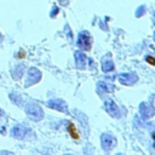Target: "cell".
<instances>
[{"instance_id": "1", "label": "cell", "mask_w": 155, "mask_h": 155, "mask_svg": "<svg viewBox=\"0 0 155 155\" xmlns=\"http://www.w3.org/2000/svg\"><path fill=\"white\" fill-rule=\"evenodd\" d=\"M25 113L34 121H40L44 117V110H42V108L40 105L35 104V103L27 104L25 105Z\"/></svg>"}, {"instance_id": "2", "label": "cell", "mask_w": 155, "mask_h": 155, "mask_svg": "<svg viewBox=\"0 0 155 155\" xmlns=\"http://www.w3.org/2000/svg\"><path fill=\"white\" fill-rule=\"evenodd\" d=\"M76 44H78V46H79L81 50H84V51L91 50V35H90V33L86 31V30L80 31L79 35H78V41H76Z\"/></svg>"}, {"instance_id": "3", "label": "cell", "mask_w": 155, "mask_h": 155, "mask_svg": "<svg viewBox=\"0 0 155 155\" xmlns=\"http://www.w3.org/2000/svg\"><path fill=\"white\" fill-rule=\"evenodd\" d=\"M41 80V71L38 68H29L28 74H27V80H25V87H30L35 84H38Z\"/></svg>"}, {"instance_id": "4", "label": "cell", "mask_w": 155, "mask_h": 155, "mask_svg": "<svg viewBox=\"0 0 155 155\" xmlns=\"http://www.w3.org/2000/svg\"><path fill=\"white\" fill-rule=\"evenodd\" d=\"M101 144H102V148L105 150V151H109L111 149L115 148L116 145V138L109 133H103L101 136Z\"/></svg>"}, {"instance_id": "5", "label": "cell", "mask_w": 155, "mask_h": 155, "mask_svg": "<svg viewBox=\"0 0 155 155\" xmlns=\"http://www.w3.org/2000/svg\"><path fill=\"white\" fill-rule=\"evenodd\" d=\"M47 105L51 108V109H54L57 111H61V113H68V104L67 102H64L63 99L61 98H54V99H51L47 102Z\"/></svg>"}, {"instance_id": "6", "label": "cell", "mask_w": 155, "mask_h": 155, "mask_svg": "<svg viewBox=\"0 0 155 155\" xmlns=\"http://www.w3.org/2000/svg\"><path fill=\"white\" fill-rule=\"evenodd\" d=\"M137 80H138L137 74L136 73H132V71H130V73H122V74L119 75L120 84H122L125 86H132L133 84L137 82Z\"/></svg>"}, {"instance_id": "7", "label": "cell", "mask_w": 155, "mask_h": 155, "mask_svg": "<svg viewBox=\"0 0 155 155\" xmlns=\"http://www.w3.org/2000/svg\"><path fill=\"white\" fill-rule=\"evenodd\" d=\"M104 108H105L107 113H108L110 116H113V117H120V116H121L120 109H119L117 104H116L113 99H107V101L104 102Z\"/></svg>"}, {"instance_id": "8", "label": "cell", "mask_w": 155, "mask_h": 155, "mask_svg": "<svg viewBox=\"0 0 155 155\" xmlns=\"http://www.w3.org/2000/svg\"><path fill=\"white\" fill-rule=\"evenodd\" d=\"M31 131L22 125H17V126H13L12 130H11V134L15 137V138H19V139H27L28 138V134L30 133Z\"/></svg>"}, {"instance_id": "9", "label": "cell", "mask_w": 155, "mask_h": 155, "mask_svg": "<svg viewBox=\"0 0 155 155\" xmlns=\"http://www.w3.org/2000/svg\"><path fill=\"white\" fill-rule=\"evenodd\" d=\"M139 114L143 119H149L154 116V107L149 103H140L139 104Z\"/></svg>"}, {"instance_id": "10", "label": "cell", "mask_w": 155, "mask_h": 155, "mask_svg": "<svg viewBox=\"0 0 155 155\" xmlns=\"http://www.w3.org/2000/svg\"><path fill=\"white\" fill-rule=\"evenodd\" d=\"M74 56H75V64H76V67L79 69H85L86 68V63H87L85 53H82L80 51H76L74 53Z\"/></svg>"}, {"instance_id": "11", "label": "cell", "mask_w": 155, "mask_h": 155, "mask_svg": "<svg viewBox=\"0 0 155 155\" xmlns=\"http://www.w3.org/2000/svg\"><path fill=\"white\" fill-rule=\"evenodd\" d=\"M114 68H115V65H114V62H113L111 59H109V58H104V59L102 61V70H103L104 73L113 71Z\"/></svg>"}, {"instance_id": "12", "label": "cell", "mask_w": 155, "mask_h": 155, "mask_svg": "<svg viewBox=\"0 0 155 155\" xmlns=\"http://www.w3.org/2000/svg\"><path fill=\"white\" fill-rule=\"evenodd\" d=\"M97 90L99 92H111L114 88H113V85H109V84H107L104 81H99L97 84Z\"/></svg>"}, {"instance_id": "13", "label": "cell", "mask_w": 155, "mask_h": 155, "mask_svg": "<svg viewBox=\"0 0 155 155\" xmlns=\"http://www.w3.org/2000/svg\"><path fill=\"white\" fill-rule=\"evenodd\" d=\"M23 69H24V65H22V64L15 67V69L12 70V76H13L15 80H17V79H19V78L22 76V74H23Z\"/></svg>"}, {"instance_id": "14", "label": "cell", "mask_w": 155, "mask_h": 155, "mask_svg": "<svg viewBox=\"0 0 155 155\" xmlns=\"http://www.w3.org/2000/svg\"><path fill=\"white\" fill-rule=\"evenodd\" d=\"M68 132L70 133L71 138H74V139H79V134H78V131H76V127L74 126V124L69 122V126H68Z\"/></svg>"}, {"instance_id": "15", "label": "cell", "mask_w": 155, "mask_h": 155, "mask_svg": "<svg viewBox=\"0 0 155 155\" xmlns=\"http://www.w3.org/2000/svg\"><path fill=\"white\" fill-rule=\"evenodd\" d=\"M145 11H147L145 6H144V5H140V6H138V8L136 10L134 15H136V17H142V16L145 13Z\"/></svg>"}, {"instance_id": "16", "label": "cell", "mask_w": 155, "mask_h": 155, "mask_svg": "<svg viewBox=\"0 0 155 155\" xmlns=\"http://www.w3.org/2000/svg\"><path fill=\"white\" fill-rule=\"evenodd\" d=\"M58 12H59V8H58L57 6H53V7H52V11H51V13H50V16L53 18V17H56V15H57Z\"/></svg>"}, {"instance_id": "17", "label": "cell", "mask_w": 155, "mask_h": 155, "mask_svg": "<svg viewBox=\"0 0 155 155\" xmlns=\"http://www.w3.org/2000/svg\"><path fill=\"white\" fill-rule=\"evenodd\" d=\"M145 61H147L148 63H150L151 65H154V64H155V61H154V58H153L151 56H147V57H145Z\"/></svg>"}]
</instances>
